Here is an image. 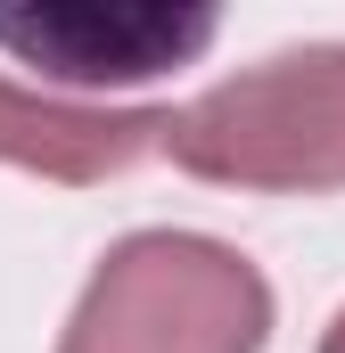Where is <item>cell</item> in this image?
I'll return each instance as SVG.
<instances>
[{
  "mask_svg": "<svg viewBox=\"0 0 345 353\" xmlns=\"http://www.w3.org/2000/svg\"><path fill=\"white\" fill-rule=\"evenodd\" d=\"M148 132H172L165 115H83V107H41L0 90V157L50 165V173H107L148 148Z\"/></svg>",
  "mask_w": 345,
  "mask_h": 353,
  "instance_id": "277c9868",
  "label": "cell"
},
{
  "mask_svg": "<svg viewBox=\"0 0 345 353\" xmlns=\"http://www.w3.org/2000/svg\"><path fill=\"white\" fill-rule=\"evenodd\" d=\"M329 353H345V321H337V329H329Z\"/></svg>",
  "mask_w": 345,
  "mask_h": 353,
  "instance_id": "5b68a950",
  "label": "cell"
},
{
  "mask_svg": "<svg viewBox=\"0 0 345 353\" xmlns=\"http://www.w3.org/2000/svg\"><path fill=\"white\" fill-rule=\"evenodd\" d=\"M263 337V288L247 263L197 239H140L90 288L66 353H247Z\"/></svg>",
  "mask_w": 345,
  "mask_h": 353,
  "instance_id": "6da1fadb",
  "label": "cell"
},
{
  "mask_svg": "<svg viewBox=\"0 0 345 353\" xmlns=\"http://www.w3.org/2000/svg\"><path fill=\"white\" fill-rule=\"evenodd\" d=\"M172 148L197 173H247V181L345 173V74H288V83L222 90L214 107L172 123Z\"/></svg>",
  "mask_w": 345,
  "mask_h": 353,
  "instance_id": "7a4b0ae2",
  "label": "cell"
},
{
  "mask_svg": "<svg viewBox=\"0 0 345 353\" xmlns=\"http://www.w3.org/2000/svg\"><path fill=\"white\" fill-rule=\"evenodd\" d=\"M222 33L214 8H0V50L50 83L107 90L148 83L165 66H189Z\"/></svg>",
  "mask_w": 345,
  "mask_h": 353,
  "instance_id": "3957f363",
  "label": "cell"
}]
</instances>
